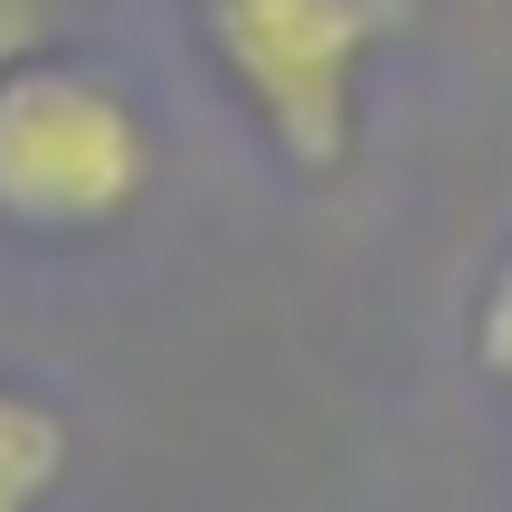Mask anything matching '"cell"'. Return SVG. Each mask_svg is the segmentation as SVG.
<instances>
[{
	"label": "cell",
	"mask_w": 512,
	"mask_h": 512,
	"mask_svg": "<svg viewBox=\"0 0 512 512\" xmlns=\"http://www.w3.org/2000/svg\"><path fill=\"white\" fill-rule=\"evenodd\" d=\"M152 190V124L124 86L67 57L0 67V219L29 238L114 228Z\"/></svg>",
	"instance_id": "6da1fadb"
},
{
	"label": "cell",
	"mask_w": 512,
	"mask_h": 512,
	"mask_svg": "<svg viewBox=\"0 0 512 512\" xmlns=\"http://www.w3.org/2000/svg\"><path fill=\"white\" fill-rule=\"evenodd\" d=\"M48 19H57V0H0V67H29L48 48Z\"/></svg>",
	"instance_id": "5b68a950"
},
{
	"label": "cell",
	"mask_w": 512,
	"mask_h": 512,
	"mask_svg": "<svg viewBox=\"0 0 512 512\" xmlns=\"http://www.w3.org/2000/svg\"><path fill=\"white\" fill-rule=\"evenodd\" d=\"M408 19V0H209L228 76L247 86L256 124L304 171H332L351 152V86L361 57Z\"/></svg>",
	"instance_id": "7a4b0ae2"
},
{
	"label": "cell",
	"mask_w": 512,
	"mask_h": 512,
	"mask_svg": "<svg viewBox=\"0 0 512 512\" xmlns=\"http://www.w3.org/2000/svg\"><path fill=\"white\" fill-rule=\"evenodd\" d=\"M475 351H484V370L512 389V256L494 266V285H484V313H475Z\"/></svg>",
	"instance_id": "277c9868"
},
{
	"label": "cell",
	"mask_w": 512,
	"mask_h": 512,
	"mask_svg": "<svg viewBox=\"0 0 512 512\" xmlns=\"http://www.w3.org/2000/svg\"><path fill=\"white\" fill-rule=\"evenodd\" d=\"M67 475V418L0 380V512H38Z\"/></svg>",
	"instance_id": "3957f363"
}]
</instances>
